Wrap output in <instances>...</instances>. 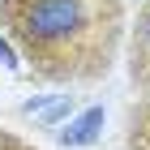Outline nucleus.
I'll use <instances>...</instances> for the list:
<instances>
[{
  "label": "nucleus",
  "mask_w": 150,
  "mask_h": 150,
  "mask_svg": "<svg viewBox=\"0 0 150 150\" xmlns=\"http://www.w3.org/2000/svg\"><path fill=\"white\" fill-rule=\"evenodd\" d=\"M0 17L35 73L77 81L107 73L125 26V4L120 0H4Z\"/></svg>",
  "instance_id": "1"
},
{
  "label": "nucleus",
  "mask_w": 150,
  "mask_h": 150,
  "mask_svg": "<svg viewBox=\"0 0 150 150\" xmlns=\"http://www.w3.org/2000/svg\"><path fill=\"white\" fill-rule=\"evenodd\" d=\"M133 81L142 90H150V0L133 26Z\"/></svg>",
  "instance_id": "2"
},
{
  "label": "nucleus",
  "mask_w": 150,
  "mask_h": 150,
  "mask_svg": "<svg viewBox=\"0 0 150 150\" xmlns=\"http://www.w3.org/2000/svg\"><path fill=\"white\" fill-rule=\"evenodd\" d=\"M129 146H133V150H150V90H146V99L137 103V112H133Z\"/></svg>",
  "instance_id": "3"
},
{
  "label": "nucleus",
  "mask_w": 150,
  "mask_h": 150,
  "mask_svg": "<svg viewBox=\"0 0 150 150\" xmlns=\"http://www.w3.org/2000/svg\"><path fill=\"white\" fill-rule=\"evenodd\" d=\"M99 125H103V112H90L86 120H77V125H73L69 133H64V142H73V146H77V142H90Z\"/></svg>",
  "instance_id": "4"
}]
</instances>
